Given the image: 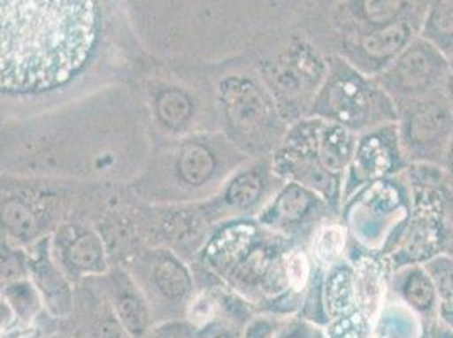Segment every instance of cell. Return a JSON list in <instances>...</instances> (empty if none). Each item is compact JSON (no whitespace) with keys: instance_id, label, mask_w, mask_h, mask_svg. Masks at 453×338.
I'll use <instances>...</instances> for the list:
<instances>
[{"instance_id":"obj_1","label":"cell","mask_w":453,"mask_h":338,"mask_svg":"<svg viewBox=\"0 0 453 338\" xmlns=\"http://www.w3.org/2000/svg\"><path fill=\"white\" fill-rule=\"evenodd\" d=\"M2 88H53L81 68L95 39L88 0H7L0 4Z\"/></svg>"},{"instance_id":"obj_2","label":"cell","mask_w":453,"mask_h":338,"mask_svg":"<svg viewBox=\"0 0 453 338\" xmlns=\"http://www.w3.org/2000/svg\"><path fill=\"white\" fill-rule=\"evenodd\" d=\"M450 63L426 39L413 41L397 59L393 80L397 92L410 98V104L436 95V88L449 81Z\"/></svg>"},{"instance_id":"obj_3","label":"cell","mask_w":453,"mask_h":338,"mask_svg":"<svg viewBox=\"0 0 453 338\" xmlns=\"http://www.w3.org/2000/svg\"><path fill=\"white\" fill-rule=\"evenodd\" d=\"M452 132L453 109L449 98L436 94L410 104L406 141L416 156H440L447 148Z\"/></svg>"},{"instance_id":"obj_4","label":"cell","mask_w":453,"mask_h":338,"mask_svg":"<svg viewBox=\"0 0 453 338\" xmlns=\"http://www.w3.org/2000/svg\"><path fill=\"white\" fill-rule=\"evenodd\" d=\"M415 33V24L413 20H399L395 24L386 26L384 29H379L369 38L364 39V50L369 57L384 59L397 55L399 51L404 50V46L410 42Z\"/></svg>"},{"instance_id":"obj_5","label":"cell","mask_w":453,"mask_h":338,"mask_svg":"<svg viewBox=\"0 0 453 338\" xmlns=\"http://www.w3.org/2000/svg\"><path fill=\"white\" fill-rule=\"evenodd\" d=\"M356 301L360 311L369 319L378 315L382 300V274L380 267L374 261H362L356 273Z\"/></svg>"},{"instance_id":"obj_6","label":"cell","mask_w":453,"mask_h":338,"mask_svg":"<svg viewBox=\"0 0 453 338\" xmlns=\"http://www.w3.org/2000/svg\"><path fill=\"white\" fill-rule=\"evenodd\" d=\"M423 39L432 42L445 57L453 58V2H438L430 9Z\"/></svg>"},{"instance_id":"obj_7","label":"cell","mask_w":453,"mask_h":338,"mask_svg":"<svg viewBox=\"0 0 453 338\" xmlns=\"http://www.w3.org/2000/svg\"><path fill=\"white\" fill-rule=\"evenodd\" d=\"M354 304H357L354 276L350 271L340 269L326 282V313L334 319H345L352 315Z\"/></svg>"},{"instance_id":"obj_8","label":"cell","mask_w":453,"mask_h":338,"mask_svg":"<svg viewBox=\"0 0 453 338\" xmlns=\"http://www.w3.org/2000/svg\"><path fill=\"white\" fill-rule=\"evenodd\" d=\"M350 154V141L349 134L340 127H334L326 132L323 142H321L320 157L323 166L332 171H339Z\"/></svg>"},{"instance_id":"obj_9","label":"cell","mask_w":453,"mask_h":338,"mask_svg":"<svg viewBox=\"0 0 453 338\" xmlns=\"http://www.w3.org/2000/svg\"><path fill=\"white\" fill-rule=\"evenodd\" d=\"M180 168H181L183 178L188 183L200 185L211 174L213 159H211L210 152L203 148H189L181 157Z\"/></svg>"},{"instance_id":"obj_10","label":"cell","mask_w":453,"mask_h":338,"mask_svg":"<svg viewBox=\"0 0 453 338\" xmlns=\"http://www.w3.org/2000/svg\"><path fill=\"white\" fill-rule=\"evenodd\" d=\"M156 282L161 288V291L171 298L181 296L188 291V276L174 263H163L157 267Z\"/></svg>"},{"instance_id":"obj_11","label":"cell","mask_w":453,"mask_h":338,"mask_svg":"<svg viewBox=\"0 0 453 338\" xmlns=\"http://www.w3.org/2000/svg\"><path fill=\"white\" fill-rule=\"evenodd\" d=\"M234 94V100L230 102L234 105V115L246 122L257 120L263 109V98L250 85H244L241 90H235Z\"/></svg>"},{"instance_id":"obj_12","label":"cell","mask_w":453,"mask_h":338,"mask_svg":"<svg viewBox=\"0 0 453 338\" xmlns=\"http://www.w3.org/2000/svg\"><path fill=\"white\" fill-rule=\"evenodd\" d=\"M371 330V319L362 311L340 319L330 326L328 338H367Z\"/></svg>"},{"instance_id":"obj_13","label":"cell","mask_w":453,"mask_h":338,"mask_svg":"<svg viewBox=\"0 0 453 338\" xmlns=\"http://www.w3.org/2000/svg\"><path fill=\"white\" fill-rule=\"evenodd\" d=\"M119 317L122 319V325L131 334H142L148 325V315L144 311V306L133 296H122L117 304Z\"/></svg>"},{"instance_id":"obj_14","label":"cell","mask_w":453,"mask_h":338,"mask_svg":"<svg viewBox=\"0 0 453 338\" xmlns=\"http://www.w3.org/2000/svg\"><path fill=\"white\" fill-rule=\"evenodd\" d=\"M159 113L161 119L168 126H180L183 124L189 115V104L185 95L178 92H168L159 100Z\"/></svg>"},{"instance_id":"obj_15","label":"cell","mask_w":453,"mask_h":338,"mask_svg":"<svg viewBox=\"0 0 453 338\" xmlns=\"http://www.w3.org/2000/svg\"><path fill=\"white\" fill-rule=\"evenodd\" d=\"M70 259L81 269H94L102 259L100 242L94 235H83L70 249Z\"/></svg>"},{"instance_id":"obj_16","label":"cell","mask_w":453,"mask_h":338,"mask_svg":"<svg viewBox=\"0 0 453 338\" xmlns=\"http://www.w3.org/2000/svg\"><path fill=\"white\" fill-rule=\"evenodd\" d=\"M4 222L9 230L22 239L31 237L36 230V222L31 211L19 204H9L4 210Z\"/></svg>"},{"instance_id":"obj_17","label":"cell","mask_w":453,"mask_h":338,"mask_svg":"<svg viewBox=\"0 0 453 338\" xmlns=\"http://www.w3.org/2000/svg\"><path fill=\"white\" fill-rule=\"evenodd\" d=\"M345 245V232L343 228L334 226L325 228L317 242V254L321 261L332 263L342 254V249Z\"/></svg>"},{"instance_id":"obj_18","label":"cell","mask_w":453,"mask_h":338,"mask_svg":"<svg viewBox=\"0 0 453 338\" xmlns=\"http://www.w3.org/2000/svg\"><path fill=\"white\" fill-rule=\"evenodd\" d=\"M404 295H406V300L410 301V304L418 310L425 311V310H430L434 304V288L425 280V276L415 274L406 284Z\"/></svg>"},{"instance_id":"obj_19","label":"cell","mask_w":453,"mask_h":338,"mask_svg":"<svg viewBox=\"0 0 453 338\" xmlns=\"http://www.w3.org/2000/svg\"><path fill=\"white\" fill-rule=\"evenodd\" d=\"M259 189H261L259 180L252 174H246L232 185V188L228 191V200L237 207H247L257 198Z\"/></svg>"},{"instance_id":"obj_20","label":"cell","mask_w":453,"mask_h":338,"mask_svg":"<svg viewBox=\"0 0 453 338\" xmlns=\"http://www.w3.org/2000/svg\"><path fill=\"white\" fill-rule=\"evenodd\" d=\"M362 161H365V168L374 174H380L391 166V157L384 146L379 144V141L372 139L367 141V144L362 150Z\"/></svg>"},{"instance_id":"obj_21","label":"cell","mask_w":453,"mask_h":338,"mask_svg":"<svg viewBox=\"0 0 453 338\" xmlns=\"http://www.w3.org/2000/svg\"><path fill=\"white\" fill-rule=\"evenodd\" d=\"M286 274H288V281L295 289H302L308 281V274H310V265L306 261V256L302 252L293 254L286 264Z\"/></svg>"},{"instance_id":"obj_22","label":"cell","mask_w":453,"mask_h":338,"mask_svg":"<svg viewBox=\"0 0 453 338\" xmlns=\"http://www.w3.org/2000/svg\"><path fill=\"white\" fill-rule=\"evenodd\" d=\"M367 16L374 22H389L403 11L401 2H367Z\"/></svg>"},{"instance_id":"obj_23","label":"cell","mask_w":453,"mask_h":338,"mask_svg":"<svg viewBox=\"0 0 453 338\" xmlns=\"http://www.w3.org/2000/svg\"><path fill=\"white\" fill-rule=\"evenodd\" d=\"M306 205H308V196H306L304 193H302V191L293 189V191L286 193L283 198H281L280 210H281V213H283L284 217H288V219H296V217H300L303 211H304Z\"/></svg>"},{"instance_id":"obj_24","label":"cell","mask_w":453,"mask_h":338,"mask_svg":"<svg viewBox=\"0 0 453 338\" xmlns=\"http://www.w3.org/2000/svg\"><path fill=\"white\" fill-rule=\"evenodd\" d=\"M95 338H131L126 326L115 319H104L95 328Z\"/></svg>"},{"instance_id":"obj_25","label":"cell","mask_w":453,"mask_h":338,"mask_svg":"<svg viewBox=\"0 0 453 338\" xmlns=\"http://www.w3.org/2000/svg\"><path fill=\"white\" fill-rule=\"evenodd\" d=\"M196 338H228V334L220 326H210Z\"/></svg>"},{"instance_id":"obj_26","label":"cell","mask_w":453,"mask_h":338,"mask_svg":"<svg viewBox=\"0 0 453 338\" xmlns=\"http://www.w3.org/2000/svg\"><path fill=\"white\" fill-rule=\"evenodd\" d=\"M249 338H271V334H269V330L265 328V326H256L252 330V334L249 335Z\"/></svg>"},{"instance_id":"obj_27","label":"cell","mask_w":453,"mask_h":338,"mask_svg":"<svg viewBox=\"0 0 453 338\" xmlns=\"http://www.w3.org/2000/svg\"><path fill=\"white\" fill-rule=\"evenodd\" d=\"M447 87H449V100H450V105L453 109V58H450V73H449Z\"/></svg>"},{"instance_id":"obj_28","label":"cell","mask_w":453,"mask_h":338,"mask_svg":"<svg viewBox=\"0 0 453 338\" xmlns=\"http://www.w3.org/2000/svg\"><path fill=\"white\" fill-rule=\"evenodd\" d=\"M449 163L453 169V141L450 142V150H449Z\"/></svg>"}]
</instances>
